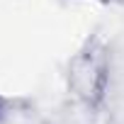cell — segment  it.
<instances>
[{"label": "cell", "instance_id": "6da1fadb", "mask_svg": "<svg viewBox=\"0 0 124 124\" xmlns=\"http://www.w3.org/2000/svg\"><path fill=\"white\" fill-rule=\"evenodd\" d=\"M66 83L68 93L85 109H100L109 88V51L100 37L85 39V44L68 58Z\"/></svg>", "mask_w": 124, "mask_h": 124}, {"label": "cell", "instance_id": "7a4b0ae2", "mask_svg": "<svg viewBox=\"0 0 124 124\" xmlns=\"http://www.w3.org/2000/svg\"><path fill=\"white\" fill-rule=\"evenodd\" d=\"M5 112H8V100L0 95V122H3V117H5Z\"/></svg>", "mask_w": 124, "mask_h": 124}]
</instances>
